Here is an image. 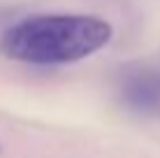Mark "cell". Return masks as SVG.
Listing matches in <instances>:
<instances>
[{"instance_id": "6da1fadb", "label": "cell", "mask_w": 160, "mask_h": 158, "mask_svg": "<svg viewBox=\"0 0 160 158\" xmlns=\"http://www.w3.org/2000/svg\"><path fill=\"white\" fill-rule=\"evenodd\" d=\"M109 21L91 14H35L12 23L0 37V54L28 65H68L109 44Z\"/></svg>"}, {"instance_id": "7a4b0ae2", "label": "cell", "mask_w": 160, "mask_h": 158, "mask_svg": "<svg viewBox=\"0 0 160 158\" xmlns=\"http://www.w3.org/2000/svg\"><path fill=\"white\" fill-rule=\"evenodd\" d=\"M116 95L139 116H160V58L137 61L118 70Z\"/></svg>"}]
</instances>
